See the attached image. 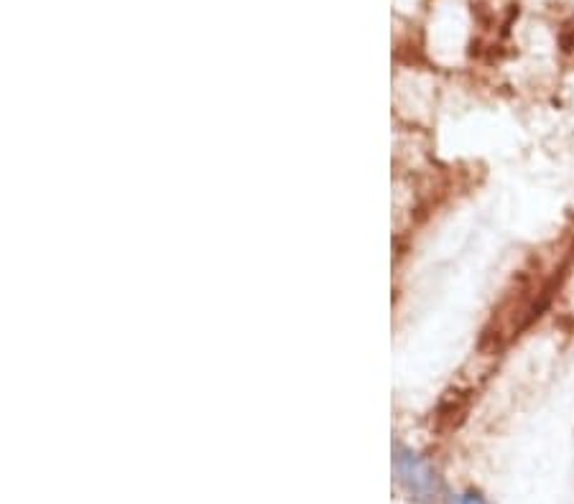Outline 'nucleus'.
Segmentation results:
<instances>
[{"mask_svg": "<svg viewBox=\"0 0 574 504\" xmlns=\"http://www.w3.org/2000/svg\"><path fill=\"white\" fill-rule=\"evenodd\" d=\"M564 270H567V265H561V263L551 265L549 270H544V265L536 263V267H531V270L518 272V278H513V288L506 291L487 326L482 329L480 349L498 352V349L511 344L523 329L534 324L549 308L554 293L559 291Z\"/></svg>", "mask_w": 574, "mask_h": 504, "instance_id": "f257e3e1", "label": "nucleus"}]
</instances>
